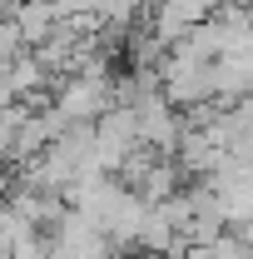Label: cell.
Returning <instances> with one entry per match:
<instances>
[{
	"mask_svg": "<svg viewBox=\"0 0 253 259\" xmlns=\"http://www.w3.org/2000/svg\"><path fill=\"white\" fill-rule=\"evenodd\" d=\"M164 259H214V244H179V249H169Z\"/></svg>",
	"mask_w": 253,
	"mask_h": 259,
	"instance_id": "1",
	"label": "cell"
}]
</instances>
